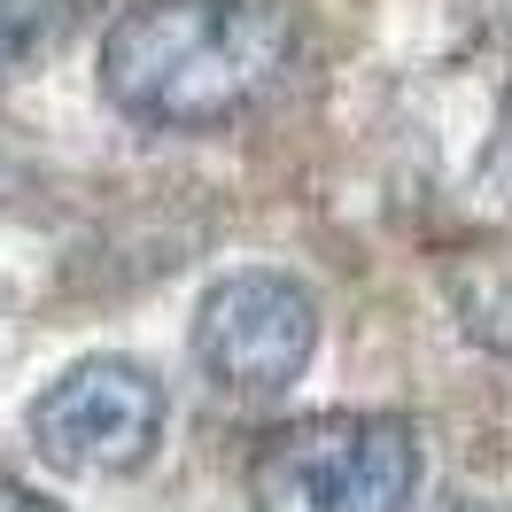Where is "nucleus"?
I'll use <instances>...</instances> for the list:
<instances>
[{
	"instance_id": "obj_1",
	"label": "nucleus",
	"mask_w": 512,
	"mask_h": 512,
	"mask_svg": "<svg viewBox=\"0 0 512 512\" xmlns=\"http://www.w3.org/2000/svg\"><path fill=\"white\" fill-rule=\"evenodd\" d=\"M288 47L280 0H132L101 32V94L132 125L210 132L280 86Z\"/></svg>"
},
{
	"instance_id": "obj_2",
	"label": "nucleus",
	"mask_w": 512,
	"mask_h": 512,
	"mask_svg": "<svg viewBox=\"0 0 512 512\" xmlns=\"http://www.w3.org/2000/svg\"><path fill=\"white\" fill-rule=\"evenodd\" d=\"M427 481V450L404 419L326 412L295 419L249 466L256 512H412Z\"/></svg>"
},
{
	"instance_id": "obj_3",
	"label": "nucleus",
	"mask_w": 512,
	"mask_h": 512,
	"mask_svg": "<svg viewBox=\"0 0 512 512\" xmlns=\"http://www.w3.org/2000/svg\"><path fill=\"white\" fill-rule=\"evenodd\" d=\"M24 427H32L47 466H63L78 481H117L156 458L163 427H171V404H163V381L148 365H132V357H78L32 396Z\"/></svg>"
},
{
	"instance_id": "obj_4",
	"label": "nucleus",
	"mask_w": 512,
	"mask_h": 512,
	"mask_svg": "<svg viewBox=\"0 0 512 512\" xmlns=\"http://www.w3.org/2000/svg\"><path fill=\"white\" fill-rule=\"evenodd\" d=\"M319 350V295L288 272H225L194 303V365L233 396H280Z\"/></svg>"
},
{
	"instance_id": "obj_5",
	"label": "nucleus",
	"mask_w": 512,
	"mask_h": 512,
	"mask_svg": "<svg viewBox=\"0 0 512 512\" xmlns=\"http://www.w3.org/2000/svg\"><path fill=\"white\" fill-rule=\"evenodd\" d=\"M70 24V0H0V78L16 63L47 55Z\"/></svg>"
},
{
	"instance_id": "obj_6",
	"label": "nucleus",
	"mask_w": 512,
	"mask_h": 512,
	"mask_svg": "<svg viewBox=\"0 0 512 512\" xmlns=\"http://www.w3.org/2000/svg\"><path fill=\"white\" fill-rule=\"evenodd\" d=\"M0 512H55V505L39 497L32 481H16V474H8V466H0Z\"/></svg>"
}]
</instances>
